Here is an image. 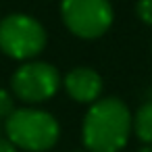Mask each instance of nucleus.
<instances>
[{"label":"nucleus","mask_w":152,"mask_h":152,"mask_svg":"<svg viewBox=\"0 0 152 152\" xmlns=\"http://www.w3.org/2000/svg\"><path fill=\"white\" fill-rule=\"evenodd\" d=\"M133 115L119 98H100L90 104L83 123L81 140L88 152H121L131 135Z\"/></svg>","instance_id":"nucleus-1"},{"label":"nucleus","mask_w":152,"mask_h":152,"mask_svg":"<svg viewBox=\"0 0 152 152\" xmlns=\"http://www.w3.org/2000/svg\"><path fill=\"white\" fill-rule=\"evenodd\" d=\"M4 131L7 140H11L15 148L27 152H46L54 148L61 137V125L54 115L34 106L15 108L4 121Z\"/></svg>","instance_id":"nucleus-2"},{"label":"nucleus","mask_w":152,"mask_h":152,"mask_svg":"<svg viewBox=\"0 0 152 152\" xmlns=\"http://www.w3.org/2000/svg\"><path fill=\"white\" fill-rule=\"evenodd\" d=\"M48 42L44 25L31 15L13 13L0 21V50L15 61H34Z\"/></svg>","instance_id":"nucleus-3"},{"label":"nucleus","mask_w":152,"mask_h":152,"mask_svg":"<svg viewBox=\"0 0 152 152\" xmlns=\"http://www.w3.org/2000/svg\"><path fill=\"white\" fill-rule=\"evenodd\" d=\"M61 17L73 36L96 40L110 29L115 11L110 0H63Z\"/></svg>","instance_id":"nucleus-4"},{"label":"nucleus","mask_w":152,"mask_h":152,"mask_svg":"<svg viewBox=\"0 0 152 152\" xmlns=\"http://www.w3.org/2000/svg\"><path fill=\"white\" fill-rule=\"evenodd\" d=\"M61 86L63 79L58 75V69L44 61H25L11 77L13 96L27 104L50 100Z\"/></svg>","instance_id":"nucleus-5"},{"label":"nucleus","mask_w":152,"mask_h":152,"mask_svg":"<svg viewBox=\"0 0 152 152\" xmlns=\"http://www.w3.org/2000/svg\"><path fill=\"white\" fill-rule=\"evenodd\" d=\"M65 92L79 104H94L102 96V77L90 67H75L63 79Z\"/></svg>","instance_id":"nucleus-6"},{"label":"nucleus","mask_w":152,"mask_h":152,"mask_svg":"<svg viewBox=\"0 0 152 152\" xmlns=\"http://www.w3.org/2000/svg\"><path fill=\"white\" fill-rule=\"evenodd\" d=\"M131 131L137 135L142 144L152 146V100L144 102L135 113L131 121Z\"/></svg>","instance_id":"nucleus-7"},{"label":"nucleus","mask_w":152,"mask_h":152,"mask_svg":"<svg viewBox=\"0 0 152 152\" xmlns=\"http://www.w3.org/2000/svg\"><path fill=\"white\" fill-rule=\"evenodd\" d=\"M15 110V98L11 92L0 90V121H7Z\"/></svg>","instance_id":"nucleus-8"},{"label":"nucleus","mask_w":152,"mask_h":152,"mask_svg":"<svg viewBox=\"0 0 152 152\" xmlns=\"http://www.w3.org/2000/svg\"><path fill=\"white\" fill-rule=\"evenodd\" d=\"M135 13L146 25H152V0H137Z\"/></svg>","instance_id":"nucleus-9"},{"label":"nucleus","mask_w":152,"mask_h":152,"mask_svg":"<svg viewBox=\"0 0 152 152\" xmlns=\"http://www.w3.org/2000/svg\"><path fill=\"white\" fill-rule=\"evenodd\" d=\"M0 152H17V148H15V144L11 140L0 137Z\"/></svg>","instance_id":"nucleus-10"},{"label":"nucleus","mask_w":152,"mask_h":152,"mask_svg":"<svg viewBox=\"0 0 152 152\" xmlns=\"http://www.w3.org/2000/svg\"><path fill=\"white\" fill-rule=\"evenodd\" d=\"M0 133H2V121H0Z\"/></svg>","instance_id":"nucleus-11"},{"label":"nucleus","mask_w":152,"mask_h":152,"mask_svg":"<svg viewBox=\"0 0 152 152\" xmlns=\"http://www.w3.org/2000/svg\"><path fill=\"white\" fill-rule=\"evenodd\" d=\"M75 152H88V150H75Z\"/></svg>","instance_id":"nucleus-12"}]
</instances>
